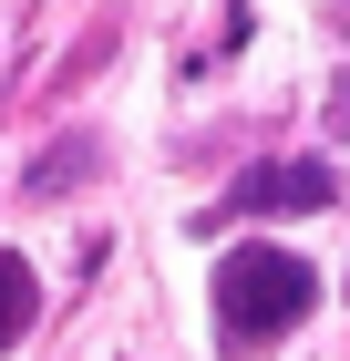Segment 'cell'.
Masks as SVG:
<instances>
[{"instance_id": "cell-1", "label": "cell", "mask_w": 350, "mask_h": 361, "mask_svg": "<svg viewBox=\"0 0 350 361\" xmlns=\"http://www.w3.org/2000/svg\"><path fill=\"white\" fill-rule=\"evenodd\" d=\"M320 310V269L299 248H227L216 258V341L227 351H268Z\"/></svg>"}, {"instance_id": "cell-4", "label": "cell", "mask_w": 350, "mask_h": 361, "mask_svg": "<svg viewBox=\"0 0 350 361\" xmlns=\"http://www.w3.org/2000/svg\"><path fill=\"white\" fill-rule=\"evenodd\" d=\"M73 176H93V145H62V155H52V166H31V196H62V186H73Z\"/></svg>"}, {"instance_id": "cell-2", "label": "cell", "mask_w": 350, "mask_h": 361, "mask_svg": "<svg viewBox=\"0 0 350 361\" xmlns=\"http://www.w3.org/2000/svg\"><path fill=\"white\" fill-rule=\"evenodd\" d=\"M330 196H340L330 166H247L237 186H227V207H237V217H299V207H330Z\"/></svg>"}, {"instance_id": "cell-5", "label": "cell", "mask_w": 350, "mask_h": 361, "mask_svg": "<svg viewBox=\"0 0 350 361\" xmlns=\"http://www.w3.org/2000/svg\"><path fill=\"white\" fill-rule=\"evenodd\" d=\"M340 124H350V83H340Z\"/></svg>"}, {"instance_id": "cell-3", "label": "cell", "mask_w": 350, "mask_h": 361, "mask_svg": "<svg viewBox=\"0 0 350 361\" xmlns=\"http://www.w3.org/2000/svg\"><path fill=\"white\" fill-rule=\"evenodd\" d=\"M31 310H42V279L21 269V248H0V351L31 331Z\"/></svg>"}]
</instances>
